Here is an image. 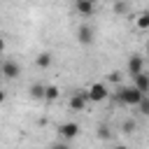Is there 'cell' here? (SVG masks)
I'll use <instances>...</instances> for the list:
<instances>
[{"label": "cell", "mask_w": 149, "mask_h": 149, "mask_svg": "<svg viewBox=\"0 0 149 149\" xmlns=\"http://www.w3.org/2000/svg\"><path fill=\"white\" fill-rule=\"evenodd\" d=\"M116 98H119L123 105H128V107H137L140 100L144 98V93H142L137 86H121V88L116 91Z\"/></svg>", "instance_id": "1"}, {"label": "cell", "mask_w": 149, "mask_h": 149, "mask_svg": "<svg viewBox=\"0 0 149 149\" xmlns=\"http://www.w3.org/2000/svg\"><path fill=\"white\" fill-rule=\"evenodd\" d=\"M88 100H93V102H102L107 95H109V88L102 84V81H95V84H91L88 86Z\"/></svg>", "instance_id": "2"}, {"label": "cell", "mask_w": 149, "mask_h": 149, "mask_svg": "<svg viewBox=\"0 0 149 149\" xmlns=\"http://www.w3.org/2000/svg\"><path fill=\"white\" fill-rule=\"evenodd\" d=\"M77 40H79V44L88 47V44H93V40H95V30H93L88 23H84V26H79V30H77Z\"/></svg>", "instance_id": "3"}, {"label": "cell", "mask_w": 149, "mask_h": 149, "mask_svg": "<svg viewBox=\"0 0 149 149\" xmlns=\"http://www.w3.org/2000/svg\"><path fill=\"white\" fill-rule=\"evenodd\" d=\"M58 135H61L63 140H74V137L79 135V126H77L74 121H65V123L58 126Z\"/></svg>", "instance_id": "4"}, {"label": "cell", "mask_w": 149, "mask_h": 149, "mask_svg": "<svg viewBox=\"0 0 149 149\" xmlns=\"http://www.w3.org/2000/svg\"><path fill=\"white\" fill-rule=\"evenodd\" d=\"M0 70H2V77H5V79H16V77L21 74V65H19L16 61H5V63L0 65Z\"/></svg>", "instance_id": "5"}, {"label": "cell", "mask_w": 149, "mask_h": 149, "mask_svg": "<svg viewBox=\"0 0 149 149\" xmlns=\"http://www.w3.org/2000/svg\"><path fill=\"white\" fill-rule=\"evenodd\" d=\"M86 100H88V93H86V91H77V93L70 98V109L81 112V109L86 107Z\"/></svg>", "instance_id": "6"}, {"label": "cell", "mask_w": 149, "mask_h": 149, "mask_svg": "<svg viewBox=\"0 0 149 149\" xmlns=\"http://www.w3.org/2000/svg\"><path fill=\"white\" fill-rule=\"evenodd\" d=\"M140 72H144V61H142V56H137V54H133L130 58H128V74H140Z\"/></svg>", "instance_id": "7"}, {"label": "cell", "mask_w": 149, "mask_h": 149, "mask_svg": "<svg viewBox=\"0 0 149 149\" xmlns=\"http://www.w3.org/2000/svg\"><path fill=\"white\" fill-rule=\"evenodd\" d=\"M74 9L81 14V16H91L95 12V2H88V0H74Z\"/></svg>", "instance_id": "8"}, {"label": "cell", "mask_w": 149, "mask_h": 149, "mask_svg": "<svg viewBox=\"0 0 149 149\" xmlns=\"http://www.w3.org/2000/svg\"><path fill=\"white\" fill-rule=\"evenodd\" d=\"M133 79H135V84H133V86H137V88L147 95V93H149V74H147V72H140V74H135Z\"/></svg>", "instance_id": "9"}, {"label": "cell", "mask_w": 149, "mask_h": 149, "mask_svg": "<svg viewBox=\"0 0 149 149\" xmlns=\"http://www.w3.org/2000/svg\"><path fill=\"white\" fill-rule=\"evenodd\" d=\"M44 91H47V86H44V84H30L28 95H30L33 100H40V98H44Z\"/></svg>", "instance_id": "10"}, {"label": "cell", "mask_w": 149, "mask_h": 149, "mask_svg": "<svg viewBox=\"0 0 149 149\" xmlns=\"http://www.w3.org/2000/svg\"><path fill=\"white\" fill-rule=\"evenodd\" d=\"M51 61H54V58H51V54H49V51H42V54H37L35 65H37V68H49V65H51Z\"/></svg>", "instance_id": "11"}, {"label": "cell", "mask_w": 149, "mask_h": 149, "mask_svg": "<svg viewBox=\"0 0 149 149\" xmlns=\"http://www.w3.org/2000/svg\"><path fill=\"white\" fill-rule=\"evenodd\" d=\"M135 128H137V123H135L133 119H126V121L121 123V130H123L126 135H130V133H135Z\"/></svg>", "instance_id": "12"}, {"label": "cell", "mask_w": 149, "mask_h": 149, "mask_svg": "<svg viewBox=\"0 0 149 149\" xmlns=\"http://www.w3.org/2000/svg\"><path fill=\"white\" fill-rule=\"evenodd\" d=\"M58 86H47V91H44V100H56L58 98Z\"/></svg>", "instance_id": "13"}, {"label": "cell", "mask_w": 149, "mask_h": 149, "mask_svg": "<svg viewBox=\"0 0 149 149\" xmlns=\"http://www.w3.org/2000/svg\"><path fill=\"white\" fill-rule=\"evenodd\" d=\"M137 28H149V12H144V14H140L137 16Z\"/></svg>", "instance_id": "14"}, {"label": "cell", "mask_w": 149, "mask_h": 149, "mask_svg": "<svg viewBox=\"0 0 149 149\" xmlns=\"http://www.w3.org/2000/svg\"><path fill=\"white\" fill-rule=\"evenodd\" d=\"M114 12H116V14H126V12H128V2L116 0V2H114Z\"/></svg>", "instance_id": "15"}, {"label": "cell", "mask_w": 149, "mask_h": 149, "mask_svg": "<svg viewBox=\"0 0 149 149\" xmlns=\"http://www.w3.org/2000/svg\"><path fill=\"white\" fill-rule=\"evenodd\" d=\"M137 107H140V112H142L144 116H149V98H147V95L140 100V105H137Z\"/></svg>", "instance_id": "16"}, {"label": "cell", "mask_w": 149, "mask_h": 149, "mask_svg": "<svg viewBox=\"0 0 149 149\" xmlns=\"http://www.w3.org/2000/svg\"><path fill=\"white\" fill-rule=\"evenodd\" d=\"M98 137H100V140H107V137H109V128H107V126H100V128H98Z\"/></svg>", "instance_id": "17"}, {"label": "cell", "mask_w": 149, "mask_h": 149, "mask_svg": "<svg viewBox=\"0 0 149 149\" xmlns=\"http://www.w3.org/2000/svg\"><path fill=\"white\" fill-rule=\"evenodd\" d=\"M107 79H109V81H114V84H116V81H119V79H121V72H109V74H107Z\"/></svg>", "instance_id": "18"}, {"label": "cell", "mask_w": 149, "mask_h": 149, "mask_svg": "<svg viewBox=\"0 0 149 149\" xmlns=\"http://www.w3.org/2000/svg\"><path fill=\"white\" fill-rule=\"evenodd\" d=\"M49 149H70V144H65V142H54Z\"/></svg>", "instance_id": "19"}, {"label": "cell", "mask_w": 149, "mask_h": 149, "mask_svg": "<svg viewBox=\"0 0 149 149\" xmlns=\"http://www.w3.org/2000/svg\"><path fill=\"white\" fill-rule=\"evenodd\" d=\"M2 51H5V40L0 37V54H2Z\"/></svg>", "instance_id": "20"}, {"label": "cell", "mask_w": 149, "mask_h": 149, "mask_svg": "<svg viewBox=\"0 0 149 149\" xmlns=\"http://www.w3.org/2000/svg\"><path fill=\"white\" fill-rule=\"evenodd\" d=\"M2 102H5V91L0 88V105H2Z\"/></svg>", "instance_id": "21"}, {"label": "cell", "mask_w": 149, "mask_h": 149, "mask_svg": "<svg viewBox=\"0 0 149 149\" xmlns=\"http://www.w3.org/2000/svg\"><path fill=\"white\" fill-rule=\"evenodd\" d=\"M114 149H128V147H123V144H119V147H114Z\"/></svg>", "instance_id": "22"}, {"label": "cell", "mask_w": 149, "mask_h": 149, "mask_svg": "<svg viewBox=\"0 0 149 149\" xmlns=\"http://www.w3.org/2000/svg\"><path fill=\"white\" fill-rule=\"evenodd\" d=\"M147 54H149V42H147Z\"/></svg>", "instance_id": "23"}, {"label": "cell", "mask_w": 149, "mask_h": 149, "mask_svg": "<svg viewBox=\"0 0 149 149\" xmlns=\"http://www.w3.org/2000/svg\"><path fill=\"white\" fill-rule=\"evenodd\" d=\"M0 77H2V70H0Z\"/></svg>", "instance_id": "24"}, {"label": "cell", "mask_w": 149, "mask_h": 149, "mask_svg": "<svg viewBox=\"0 0 149 149\" xmlns=\"http://www.w3.org/2000/svg\"><path fill=\"white\" fill-rule=\"evenodd\" d=\"M88 2H95V0H88Z\"/></svg>", "instance_id": "25"}]
</instances>
